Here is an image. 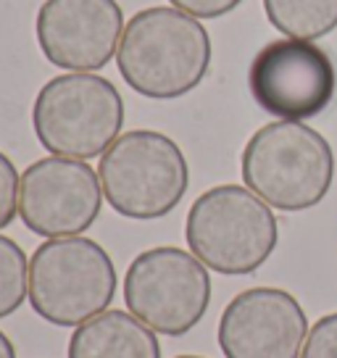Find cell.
<instances>
[{
	"instance_id": "cell-1",
	"label": "cell",
	"mask_w": 337,
	"mask_h": 358,
	"mask_svg": "<svg viewBox=\"0 0 337 358\" xmlns=\"http://www.w3.org/2000/svg\"><path fill=\"white\" fill-rule=\"evenodd\" d=\"M211 56V37L195 16L174 6H153L127 22L116 66L135 92L174 101L206 79Z\"/></svg>"
},
{
	"instance_id": "cell-2",
	"label": "cell",
	"mask_w": 337,
	"mask_h": 358,
	"mask_svg": "<svg viewBox=\"0 0 337 358\" xmlns=\"http://www.w3.org/2000/svg\"><path fill=\"white\" fill-rule=\"evenodd\" d=\"M243 182L271 208L308 211L335 182V153L322 132L303 122L264 124L243 148Z\"/></svg>"
},
{
	"instance_id": "cell-3",
	"label": "cell",
	"mask_w": 337,
	"mask_h": 358,
	"mask_svg": "<svg viewBox=\"0 0 337 358\" xmlns=\"http://www.w3.org/2000/svg\"><path fill=\"white\" fill-rule=\"evenodd\" d=\"M185 240L206 268L243 277L269 261L280 243V224L256 192L243 185H216L190 206Z\"/></svg>"
},
{
	"instance_id": "cell-4",
	"label": "cell",
	"mask_w": 337,
	"mask_h": 358,
	"mask_svg": "<svg viewBox=\"0 0 337 358\" xmlns=\"http://www.w3.org/2000/svg\"><path fill=\"white\" fill-rule=\"evenodd\" d=\"M32 127L40 145L53 156L98 158L122 137V92L90 71L48 79L34 98Z\"/></svg>"
},
{
	"instance_id": "cell-5",
	"label": "cell",
	"mask_w": 337,
	"mask_h": 358,
	"mask_svg": "<svg viewBox=\"0 0 337 358\" xmlns=\"http://www.w3.org/2000/svg\"><path fill=\"white\" fill-rule=\"evenodd\" d=\"M98 177L103 198L119 216L150 222L182 203L190 185V166L168 134L132 129L101 156Z\"/></svg>"
},
{
	"instance_id": "cell-6",
	"label": "cell",
	"mask_w": 337,
	"mask_h": 358,
	"mask_svg": "<svg viewBox=\"0 0 337 358\" xmlns=\"http://www.w3.org/2000/svg\"><path fill=\"white\" fill-rule=\"evenodd\" d=\"M116 295V266L90 237H56L29 258L32 311L56 327H74L108 311Z\"/></svg>"
},
{
	"instance_id": "cell-7",
	"label": "cell",
	"mask_w": 337,
	"mask_h": 358,
	"mask_svg": "<svg viewBox=\"0 0 337 358\" xmlns=\"http://www.w3.org/2000/svg\"><path fill=\"white\" fill-rule=\"evenodd\" d=\"M124 303L127 311L158 335H187L201 324L211 303L208 268L182 248L143 250L127 268Z\"/></svg>"
},
{
	"instance_id": "cell-8",
	"label": "cell",
	"mask_w": 337,
	"mask_h": 358,
	"mask_svg": "<svg viewBox=\"0 0 337 358\" xmlns=\"http://www.w3.org/2000/svg\"><path fill=\"white\" fill-rule=\"evenodd\" d=\"M248 90L261 111L282 122H308L337 98V66L314 40L280 37L253 56Z\"/></svg>"
},
{
	"instance_id": "cell-9",
	"label": "cell",
	"mask_w": 337,
	"mask_h": 358,
	"mask_svg": "<svg viewBox=\"0 0 337 358\" xmlns=\"http://www.w3.org/2000/svg\"><path fill=\"white\" fill-rule=\"evenodd\" d=\"M103 208L98 171L87 161L48 156L24 169L19 216L40 237H77L87 232Z\"/></svg>"
},
{
	"instance_id": "cell-10",
	"label": "cell",
	"mask_w": 337,
	"mask_h": 358,
	"mask_svg": "<svg viewBox=\"0 0 337 358\" xmlns=\"http://www.w3.org/2000/svg\"><path fill=\"white\" fill-rule=\"evenodd\" d=\"M308 329L295 295L280 287H250L227 303L216 337L224 358H301Z\"/></svg>"
},
{
	"instance_id": "cell-11",
	"label": "cell",
	"mask_w": 337,
	"mask_h": 358,
	"mask_svg": "<svg viewBox=\"0 0 337 358\" xmlns=\"http://www.w3.org/2000/svg\"><path fill=\"white\" fill-rule=\"evenodd\" d=\"M124 27L116 0H45L37 11L34 32L53 66L98 71L116 56Z\"/></svg>"
},
{
	"instance_id": "cell-12",
	"label": "cell",
	"mask_w": 337,
	"mask_h": 358,
	"mask_svg": "<svg viewBox=\"0 0 337 358\" xmlns=\"http://www.w3.org/2000/svg\"><path fill=\"white\" fill-rule=\"evenodd\" d=\"M69 358H161V345L137 316L108 308L74 329Z\"/></svg>"
},
{
	"instance_id": "cell-13",
	"label": "cell",
	"mask_w": 337,
	"mask_h": 358,
	"mask_svg": "<svg viewBox=\"0 0 337 358\" xmlns=\"http://www.w3.org/2000/svg\"><path fill=\"white\" fill-rule=\"evenodd\" d=\"M264 13L282 37L316 43L337 29V0H264Z\"/></svg>"
},
{
	"instance_id": "cell-14",
	"label": "cell",
	"mask_w": 337,
	"mask_h": 358,
	"mask_svg": "<svg viewBox=\"0 0 337 358\" xmlns=\"http://www.w3.org/2000/svg\"><path fill=\"white\" fill-rule=\"evenodd\" d=\"M29 298V261L22 245L0 235V319L11 316Z\"/></svg>"
},
{
	"instance_id": "cell-15",
	"label": "cell",
	"mask_w": 337,
	"mask_h": 358,
	"mask_svg": "<svg viewBox=\"0 0 337 358\" xmlns=\"http://www.w3.org/2000/svg\"><path fill=\"white\" fill-rule=\"evenodd\" d=\"M301 358H337V311L322 316L308 329Z\"/></svg>"
},
{
	"instance_id": "cell-16",
	"label": "cell",
	"mask_w": 337,
	"mask_h": 358,
	"mask_svg": "<svg viewBox=\"0 0 337 358\" xmlns=\"http://www.w3.org/2000/svg\"><path fill=\"white\" fill-rule=\"evenodd\" d=\"M19 185L22 177L6 153H0V229H6L19 213Z\"/></svg>"
},
{
	"instance_id": "cell-17",
	"label": "cell",
	"mask_w": 337,
	"mask_h": 358,
	"mask_svg": "<svg viewBox=\"0 0 337 358\" xmlns=\"http://www.w3.org/2000/svg\"><path fill=\"white\" fill-rule=\"evenodd\" d=\"M168 3L195 19H222L235 11L243 0H168Z\"/></svg>"
},
{
	"instance_id": "cell-18",
	"label": "cell",
	"mask_w": 337,
	"mask_h": 358,
	"mask_svg": "<svg viewBox=\"0 0 337 358\" xmlns=\"http://www.w3.org/2000/svg\"><path fill=\"white\" fill-rule=\"evenodd\" d=\"M0 358H16L13 343L8 340V335H6V332H0Z\"/></svg>"
},
{
	"instance_id": "cell-19",
	"label": "cell",
	"mask_w": 337,
	"mask_h": 358,
	"mask_svg": "<svg viewBox=\"0 0 337 358\" xmlns=\"http://www.w3.org/2000/svg\"><path fill=\"white\" fill-rule=\"evenodd\" d=\"M177 358H206V356H177Z\"/></svg>"
}]
</instances>
